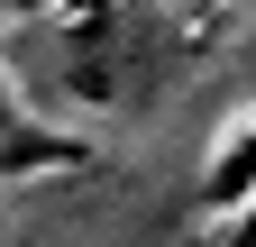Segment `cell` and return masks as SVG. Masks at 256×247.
Returning a JSON list of instances; mask_svg holds the SVG:
<instances>
[{"label": "cell", "instance_id": "cell-3", "mask_svg": "<svg viewBox=\"0 0 256 247\" xmlns=\"http://www.w3.org/2000/svg\"><path fill=\"white\" fill-rule=\"evenodd\" d=\"M202 247H256V202L238 210V220H220V238H202Z\"/></svg>", "mask_w": 256, "mask_h": 247}, {"label": "cell", "instance_id": "cell-2", "mask_svg": "<svg viewBox=\"0 0 256 247\" xmlns=\"http://www.w3.org/2000/svg\"><path fill=\"white\" fill-rule=\"evenodd\" d=\"M247 202H256V119L238 138H220V156L202 165V210H210V220H238Z\"/></svg>", "mask_w": 256, "mask_h": 247}, {"label": "cell", "instance_id": "cell-1", "mask_svg": "<svg viewBox=\"0 0 256 247\" xmlns=\"http://www.w3.org/2000/svg\"><path fill=\"white\" fill-rule=\"evenodd\" d=\"M74 165H92V146H82V138H64V128H46V119L18 101V82L0 74V183H28V174H74Z\"/></svg>", "mask_w": 256, "mask_h": 247}]
</instances>
